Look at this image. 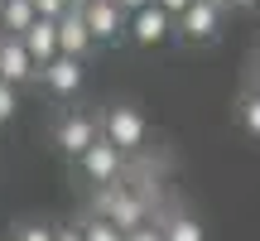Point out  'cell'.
I'll use <instances>...</instances> for the list:
<instances>
[{"label": "cell", "mask_w": 260, "mask_h": 241, "mask_svg": "<svg viewBox=\"0 0 260 241\" xmlns=\"http://www.w3.org/2000/svg\"><path fill=\"white\" fill-rule=\"evenodd\" d=\"M92 213L106 217V222H111L116 232L125 236V232H135V227L154 222V213H159V193H149V188L130 184V178H116L111 188H96Z\"/></svg>", "instance_id": "6da1fadb"}, {"label": "cell", "mask_w": 260, "mask_h": 241, "mask_svg": "<svg viewBox=\"0 0 260 241\" xmlns=\"http://www.w3.org/2000/svg\"><path fill=\"white\" fill-rule=\"evenodd\" d=\"M102 140H111L125 159H135L140 149L149 145V120L140 116V106L116 102V106H106V111H102Z\"/></svg>", "instance_id": "7a4b0ae2"}, {"label": "cell", "mask_w": 260, "mask_h": 241, "mask_svg": "<svg viewBox=\"0 0 260 241\" xmlns=\"http://www.w3.org/2000/svg\"><path fill=\"white\" fill-rule=\"evenodd\" d=\"M222 29H226V5L222 0H193V5L174 19V34L183 39V44H193V48L217 44Z\"/></svg>", "instance_id": "3957f363"}, {"label": "cell", "mask_w": 260, "mask_h": 241, "mask_svg": "<svg viewBox=\"0 0 260 241\" xmlns=\"http://www.w3.org/2000/svg\"><path fill=\"white\" fill-rule=\"evenodd\" d=\"M96 140H102V111H82V106H68V111L53 120V145L63 149L68 159L87 155Z\"/></svg>", "instance_id": "277c9868"}, {"label": "cell", "mask_w": 260, "mask_h": 241, "mask_svg": "<svg viewBox=\"0 0 260 241\" xmlns=\"http://www.w3.org/2000/svg\"><path fill=\"white\" fill-rule=\"evenodd\" d=\"M73 164H77V174H82V184H92V188H111L116 178H125L130 159L111 145V140H96V145L87 149V155H77Z\"/></svg>", "instance_id": "5b68a950"}, {"label": "cell", "mask_w": 260, "mask_h": 241, "mask_svg": "<svg viewBox=\"0 0 260 241\" xmlns=\"http://www.w3.org/2000/svg\"><path fill=\"white\" fill-rule=\"evenodd\" d=\"M82 77H87V63H77V58H63V53H58L53 63L39 68V87H44L48 97H58V102H68V97L82 92Z\"/></svg>", "instance_id": "8992f818"}, {"label": "cell", "mask_w": 260, "mask_h": 241, "mask_svg": "<svg viewBox=\"0 0 260 241\" xmlns=\"http://www.w3.org/2000/svg\"><path fill=\"white\" fill-rule=\"evenodd\" d=\"M82 15V24H87V34H92V44L102 48V44H121L125 39V15L111 5V0H92L87 10H77Z\"/></svg>", "instance_id": "52a82bcc"}, {"label": "cell", "mask_w": 260, "mask_h": 241, "mask_svg": "<svg viewBox=\"0 0 260 241\" xmlns=\"http://www.w3.org/2000/svg\"><path fill=\"white\" fill-rule=\"evenodd\" d=\"M169 34H174V19H169L159 5H145V10H135V15L125 19V39L140 44V48H159Z\"/></svg>", "instance_id": "ba28073f"}, {"label": "cell", "mask_w": 260, "mask_h": 241, "mask_svg": "<svg viewBox=\"0 0 260 241\" xmlns=\"http://www.w3.org/2000/svg\"><path fill=\"white\" fill-rule=\"evenodd\" d=\"M0 82H10L15 92L39 82V68H34V58L24 53L19 39H0Z\"/></svg>", "instance_id": "9c48e42d"}, {"label": "cell", "mask_w": 260, "mask_h": 241, "mask_svg": "<svg viewBox=\"0 0 260 241\" xmlns=\"http://www.w3.org/2000/svg\"><path fill=\"white\" fill-rule=\"evenodd\" d=\"M154 227L164 232V241H207L203 232V222H198L188 207H178V203H159V213H154Z\"/></svg>", "instance_id": "30bf717a"}, {"label": "cell", "mask_w": 260, "mask_h": 241, "mask_svg": "<svg viewBox=\"0 0 260 241\" xmlns=\"http://www.w3.org/2000/svg\"><path fill=\"white\" fill-rule=\"evenodd\" d=\"M58 24V53L63 58H77V63H87V58H92V34H87V24H82V15H77V10H68L63 19H53Z\"/></svg>", "instance_id": "8fae6325"}, {"label": "cell", "mask_w": 260, "mask_h": 241, "mask_svg": "<svg viewBox=\"0 0 260 241\" xmlns=\"http://www.w3.org/2000/svg\"><path fill=\"white\" fill-rule=\"evenodd\" d=\"M19 44H24V53L34 58V68L53 63V58H58V24H53V19H34V24L19 34Z\"/></svg>", "instance_id": "7c38bea8"}, {"label": "cell", "mask_w": 260, "mask_h": 241, "mask_svg": "<svg viewBox=\"0 0 260 241\" xmlns=\"http://www.w3.org/2000/svg\"><path fill=\"white\" fill-rule=\"evenodd\" d=\"M34 19L39 15H34L29 0H0V39H19Z\"/></svg>", "instance_id": "4fadbf2b"}, {"label": "cell", "mask_w": 260, "mask_h": 241, "mask_svg": "<svg viewBox=\"0 0 260 241\" xmlns=\"http://www.w3.org/2000/svg\"><path fill=\"white\" fill-rule=\"evenodd\" d=\"M236 126L260 140V92H241L236 97Z\"/></svg>", "instance_id": "5bb4252c"}, {"label": "cell", "mask_w": 260, "mask_h": 241, "mask_svg": "<svg viewBox=\"0 0 260 241\" xmlns=\"http://www.w3.org/2000/svg\"><path fill=\"white\" fill-rule=\"evenodd\" d=\"M77 232H82V241H125L111 222H106V217H96V213H87L82 222H77Z\"/></svg>", "instance_id": "9a60e30c"}, {"label": "cell", "mask_w": 260, "mask_h": 241, "mask_svg": "<svg viewBox=\"0 0 260 241\" xmlns=\"http://www.w3.org/2000/svg\"><path fill=\"white\" fill-rule=\"evenodd\" d=\"M15 241H53V222H24L15 232Z\"/></svg>", "instance_id": "2e32d148"}, {"label": "cell", "mask_w": 260, "mask_h": 241, "mask_svg": "<svg viewBox=\"0 0 260 241\" xmlns=\"http://www.w3.org/2000/svg\"><path fill=\"white\" fill-rule=\"evenodd\" d=\"M15 111H19V92H15L10 82H0V126L15 120Z\"/></svg>", "instance_id": "e0dca14e"}, {"label": "cell", "mask_w": 260, "mask_h": 241, "mask_svg": "<svg viewBox=\"0 0 260 241\" xmlns=\"http://www.w3.org/2000/svg\"><path fill=\"white\" fill-rule=\"evenodd\" d=\"M39 19H63L68 15V0H29Z\"/></svg>", "instance_id": "ac0fdd59"}, {"label": "cell", "mask_w": 260, "mask_h": 241, "mask_svg": "<svg viewBox=\"0 0 260 241\" xmlns=\"http://www.w3.org/2000/svg\"><path fill=\"white\" fill-rule=\"evenodd\" d=\"M125 241H164V232H159L154 222H145V227H135V232H125Z\"/></svg>", "instance_id": "d6986e66"}, {"label": "cell", "mask_w": 260, "mask_h": 241, "mask_svg": "<svg viewBox=\"0 0 260 241\" xmlns=\"http://www.w3.org/2000/svg\"><path fill=\"white\" fill-rule=\"evenodd\" d=\"M246 92H260V53L246 63Z\"/></svg>", "instance_id": "ffe728a7"}, {"label": "cell", "mask_w": 260, "mask_h": 241, "mask_svg": "<svg viewBox=\"0 0 260 241\" xmlns=\"http://www.w3.org/2000/svg\"><path fill=\"white\" fill-rule=\"evenodd\" d=\"M53 241H82L77 222H58V227H53Z\"/></svg>", "instance_id": "44dd1931"}, {"label": "cell", "mask_w": 260, "mask_h": 241, "mask_svg": "<svg viewBox=\"0 0 260 241\" xmlns=\"http://www.w3.org/2000/svg\"><path fill=\"white\" fill-rule=\"evenodd\" d=\"M154 5H159V10H164V15H169V19H178V15H183V10H188V5H193V0H154Z\"/></svg>", "instance_id": "7402d4cb"}, {"label": "cell", "mask_w": 260, "mask_h": 241, "mask_svg": "<svg viewBox=\"0 0 260 241\" xmlns=\"http://www.w3.org/2000/svg\"><path fill=\"white\" fill-rule=\"evenodd\" d=\"M111 5L121 10L125 19H130V15H135V10H145V5H154V0H111Z\"/></svg>", "instance_id": "603a6c76"}, {"label": "cell", "mask_w": 260, "mask_h": 241, "mask_svg": "<svg viewBox=\"0 0 260 241\" xmlns=\"http://www.w3.org/2000/svg\"><path fill=\"white\" fill-rule=\"evenodd\" d=\"M222 5H226V10H255L260 0H222Z\"/></svg>", "instance_id": "cb8c5ba5"}, {"label": "cell", "mask_w": 260, "mask_h": 241, "mask_svg": "<svg viewBox=\"0 0 260 241\" xmlns=\"http://www.w3.org/2000/svg\"><path fill=\"white\" fill-rule=\"evenodd\" d=\"M87 5H92V0H68V10H87Z\"/></svg>", "instance_id": "d4e9b609"}]
</instances>
